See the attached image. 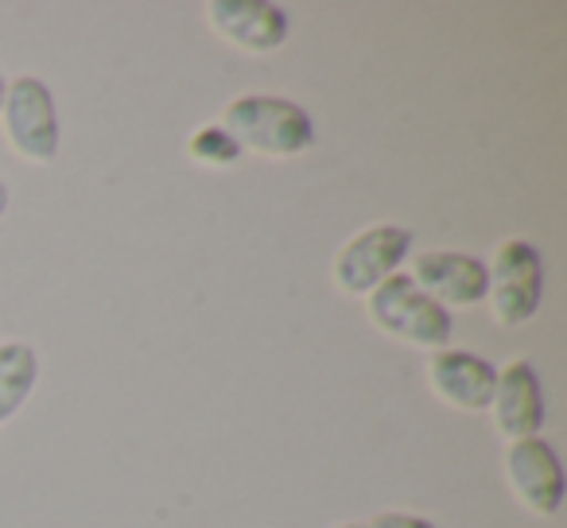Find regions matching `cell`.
<instances>
[{
  "mask_svg": "<svg viewBox=\"0 0 567 528\" xmlns=\"http://www.w3.org/2000/svg\"><path fill=\"white\" fill-rule=\"evenodd\" d=\"M221 125L241 152L265 159H296L316 148V117L280 94H237L221 110Z\"/></svg>",
  "mask_w": 567,
  "mask_h": 528,
  "instance_id": "1",
  "label": "cell"
},
{
  "mask_svg": "<svg viewBox=\"0 0 567 528\" xmlns=\"http://www.w3.org/2000/svg\"><path fill=\"white\" fill-rule=\"evenodd\" d=\"M365 315L381 334L404 342V346L432 350V354L447 346L455 334L451 311L440 308L427 292H420L409 272H396L381 288H373L365 296Z\"/></svg>",
  "mask_w": 567,
  "mask_h": 528,
  "instance_id": "2",
  "label": "cell"
},
{
  "mask_svg": "<svg viewBox=\"0 0 567 528\" xmlns=\"http://www.w3.org/2000/svg\"><path fill=\"white\" fill-rule=\"evenodd\" d=\"M0 128L4 141L24 164H55L63 148V125L51 86L40 74H17L4 90L0 105Z\"/></svg>",
  "mask_w": 567,
  "mask_h": 528,
  "instance_id": "3",
  "label": "cell"
},
{
  "mask_svg": "<svg viewBox=\"0 0 567 528\" xmlns=\"http://www.w3.org/2000/svg\"><path fill=\"white\" fill-rule=\"evenodd\" d=\"M486 303L497 327H525L544 303V257L528 237H505L486 260Z\"/></svg>",
  "mask_w": 567,
  "mask_h": 528,
  "instance_id": "4",
  "label": "cell"
},
{
  "mask_svg": "<svg viewBox=\"0 0 567 528\" xmlns=\"http://www.w3.org/2000/svg\"><path fill=\"white\" fill-rule=\"evenodd\" d=\"M412 257V229L396 226V221H378L365 226L334 252L331 277L342 296H370L389 277L404 269V260Z\"/></svg>",
  "mask_w": 567,
  "mask_h": 528,
  "instance_id": "5",
  "label": "cell"
},
{
  "mask_svg": "<svg viewBox=\"0 0 567 528\" xmlns=\"http://www.w3.org/2000/svg\"><path fill=\"white\" fill-rule=\"evenodd\" d=\"M505 482H509L513 497L533 517L548 520L564 509V494H567L564 463H559L556 447L544 435L517 439L505 447Z\"/></svg>",
  "mask_w": 567,
  "mask_h": 528,
  "instance_id": "6",
  "label": "cell"
},
{
  "mask_svg": "<svg viewBox=\"0 0 567 528\" xmlns=\"http://www.w3.org/2000/svg\"><path fill=\"white\" fill-rule=\"evenodd\" d=\"M206 24L245 55H272L292 35V17L272 0H210Z\"/></svg>",
  "mask_w": 567,
  "mask_h": 528,
  "instance_id": "7",
  "label": "cell"
},
{
  "mask_svg": "<svg viewBox=\"0 0 567 528\" xmlns=\"http://www.w3.org/2000/svg\"><path fill=\"white\" fill-rule=\"evenodd\" d=\"M412 284L432 296L440 308H474L486 303V260L463 249H424L412 257Z\"/></svg>",
  "mask_w": 567,
  "mask_h": 528,
  "instance_id": "8",
  "label": "cell"
},
{
  "mask_svg": "<svg viewBox=\"0 0 567 528\" xmlns=\"http://www.w3.org/2000/svg\"><path fill=\"white\" fill-rule=\"evenodd\" d=\"M497 385V365L486 362L474 350L443 346L427 358V389L440 396L443 404H451L455 412H489Z\"/></svg>",
  "mask_w": 567,
  "mask_h": 528,
  "instance_id": "9",
  "label": "cell"
},
{
  "mask_svg": "<svg viewBox=\"0 0 567 528\" xmlns=\"http://www.w3.org/2000/svg\"><path fill=\"white\" fill-rule=\"evenodd\" d=\"M489 412H494V427L509 443L540 435L548 408H544V381L528 358H513L505 370H497Z\"/></svg>",
  "mask_w": 567,
  "mask_h": 528,
  "instance_id": "10",
  "label": "cell"
},
{
  "mask_svg": "<svg viewBox=\"0 0 567 528\" xmlns=\"http://www.w3.org/2000/svg\"><path fill=\"white\" fill-rule=\"evenodd\" d=\"M40 385V350L32 342H0V424H9Z\"/></svg>",
  "mask_w": 567,
  "mask_h": 528,
  "instance_id": "11",
  "label": "cell"
},
{
  "mask_svg": "<svg viewBox=\"0 0 567 528\" xmlns=\"http://www.w3.org/2000/svg\"><path fill=\"white\" fill-rule=\"evenodd\" d=\"M187 156L195 159L198 167H206V172H226V167L241 164L245 152H241V144L226 133L221 121H210V125L195 128V133L187 136Z\"/></svg>",
  "mask_w": 567,
  "mask_h": 528,
  "instance_id": "12",
  "label": "cell"
},
{
  "mask_svg": "<svg viewBox=\"0 0 567 528\" xmlns=\"http://www.w3.org/2000/svg\"><path fill=\"white\" fill-rule=\"evenodd\" d=\"M362 528H440L432 517H420V513L409 509H385V513H373Z\"/></svg>",
  "mask_w": 567,
  "mask_h": 528,
  "instance_id": "13",
  "label": "cell"
},
{
  "mask_svg": "<svg viewBox=\"0 0 567 528\" xmlns=\"http://www.w3.org/2000/svg\"><path fill=\"white\" fill-rule=\"evenodd\" d=\"M9 206H12V190H9V183L0 179V218L9 214Z\"/></svg>",
  "mask_w": 567,
  "mask_h": 528,
  "instance_id": "14",
  "label": "cell"
},
{
  "mask_svg": "<svg viewBox=\"0 0 567 528\" xmlns=\"http://www.w3.org/2000/svg\"><path fill=\"white\" fill-rule=\"evenodd\" d=\"M4 90H9V79H4V74H0V105H4Z\"/></svg>",
  "mask_w": 567,
  "mask_h": 528,
  "instance_id": "15",
  "label": "cell"
},
{
  "mask_svg": "<svg viewBox=\"0 0 567 528\" xmlns=\"http://www.w3.org/2000/svg\"><path fill=\"white\" fill-rule=\"evenodd\" d=\"M334 528H362V525H334Z\"/></svg>",
  "mask_w": 567,
  "mask_h": 528,
  "instance_id": "16",
  "label": "cell"
}]
</instances>
